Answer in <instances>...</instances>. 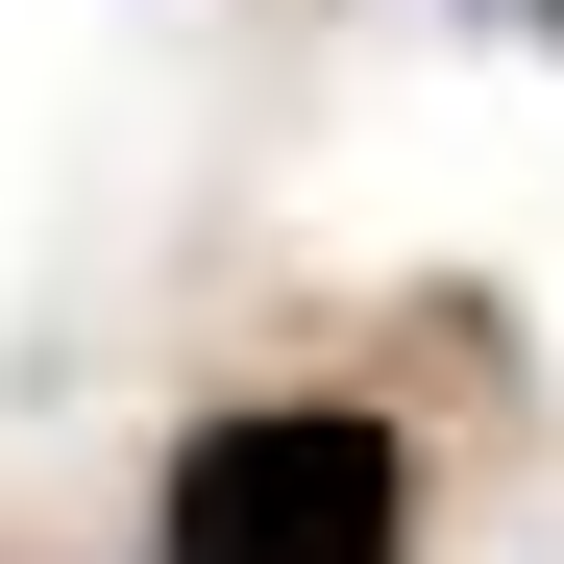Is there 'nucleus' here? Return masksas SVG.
<instances>
[{"label":"nucleus","mask_w":564,"mask_h":564,"mask_svg":"<svg viewBox=\"0 0 564 564\" xmlns=\"http://www.w3.org/2000/svg\"><path fill=\"white\" fill-rule=\"evenodd\" d=\"M148 564H417V442L344 393H246L148 466Z\"/></svg>","instance_id":"nucleus-1"},{"label":"nucleus","mask_w":564,"mask_h":564,"mask_svg":"<svg viewBox=\"0 0 564 564\" xmlns=\"http://www.w3.org/2000/svg\"><path fill=\"white\" fill-rule=\"evenodd\" d=\"M516 25H564V0H516Z\"/></svg>","instance_id":"nucleus-2"}]
</instances>
